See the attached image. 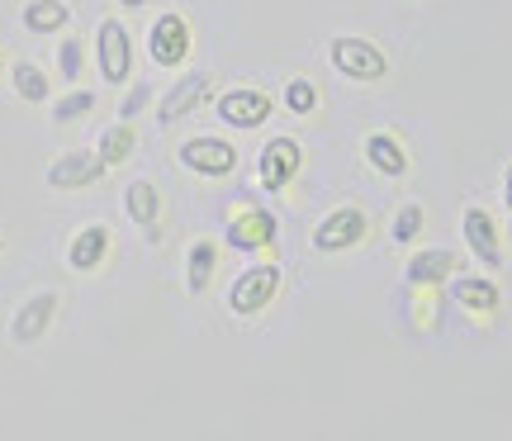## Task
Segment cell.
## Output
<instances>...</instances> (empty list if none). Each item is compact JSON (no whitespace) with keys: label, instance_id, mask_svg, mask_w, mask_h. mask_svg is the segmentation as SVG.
Instances as JSON below:
<instances>
[{"label":"cell","instance_id":"obj_24","mask_svg":"<svg viewBox=\"0 0 512 441\" xmlns=\"http://www.w3.org/2000/svg\"><path fill=\"white\" fill-rule=\"evenodd\" d=\"M91 110H95V91H72L67 100H57L53 119L57 124H72V119H81V114H91Z\"/></svg>","mask_w":512,"mask_h":441},{"label":"cell","instance_id":"obj_17","mask_svg":"<svg viewBox=\"0 0 512 441\" xmlns=\"http://www.w3.org/2000/svg\"><path fill=\"white\" fill-rule=\"evenodd\" d=\"M124 209H128V219L138 223V228H152L157 214H162V190H157L152 181H133L124 190Z\"/></svg>","mask_w":512,"mask_h":441},{"label":"cell","instance_id":"obj_18","mask_svg":"<svg viewBox=\"0 0 512 441\" xmlns=\"http://www.w3.org/2000/svg\"><path fill=\"white\" fill-rule=\"evenodd\" d=\"M185 285H190V294H204L209 285H214V271H219V247L204 238V242H195L190 247V257H185Z\"/></svg>","mask_w":512,"mask_h":441},{"label":"cell","instance_id":"obj_20","mask_svg":"<svg viewBox=\"0 0 512 441\" xmlns=\"http://www.w3.org/2000/svg\"><path fill=\"white\" fill-rule=\"evenodd\" d=\"M67 19H72V10L62 0H29L24 5V29L29 34H57V29H67Z\"/></svg>","mask_w":512,"mask_h":441},{"label":"cell","instance_id":"obj_27","mask_svg":"<svg viewBox=\"0 0 512 441\" xmlns=\"http://www.w3.org/2000/svg\"><path fill=\"white\" fill-rule=\"evenodd\" d=\"M147 95H152V91H147V86H138V91H128V100H124V105H119V114H124V124H128V119H133V114H138V110H143V105H147Z\"/></svg>","mask_w":512,"mask_h":441},{"label":"cell","instance_id":"obj_15","mask_svg":"<svg viewBox=\"0 0 512 441\" xmlns=\"http://www.w3.org/2000/svg\"><path fill=\"white\" fill-rule=\"evenodd\" d=\"M456 252H446V247H427V252H418V257L408 261V285H441V280L456 276Z\"/></svg>","mask_w":512,"mask_h":441},{"label":"cell","instance_id":"obj_14","mask_svg":"<svg viewBox=\"0 0 512 441\" xmlns=\"http://www.w3.org/2000/svg\"><path fill=\"white\" fill-rule=\"evenodd\" d=\"M105 252H110V228L105 223H86L72 238V247H67V266L72 271H95L105 261Z\"/></svg>","mask_w":512,"mask_h":441},{"label":"cell","instance_id":"obj_26","mask_svg":"<svg viewBox=\"0 0 512 441\" xmlns=\"http://www.w3.org/2000/svg\"><path fill=\"white\" fill-rule=\"evenodd\" d=\"M57 67H62L67 81L81 76V43H76V38H62V48H57Z\"/></svg>","mask_w":512,"mask_h":441},{"label":"cell","instance_id":"obj_10","mask_svg":"<svg viewBox=\"0 0 512 441\" xmlns=\"http://www.w3.org/2000/svg\"><path fill=\"white\" fill-rule=\"evenodd\" d=\"M299 162H304V152H299V143H294V138H271V143L261 147L256 176H261V185H266V190H285V185L294 181Z\"/></svg>","mask_w":512,"mask_h":441},{"label":"cell","instance_id":"obj_25","mask_svg":"<svg viewBox=\"0 0 512 441\" xmlns=\"http://www.w3.org/2000/svg\"><path fill=\"white\" fill-rule=\"evenodd\" d=\"M285 105H290L294 114H313V105H318V91H313L304 76H294L290 86H285Z\"/></svg>","mask_w":512,"mask_h":441},{"label":"cell","instance_id":"obj_2","mask_svg":"<svg viewBox=\"0 0 512 441\" xmlns=\"http://www.w3.org/2000/svg\"><path fill=\"white\" fill-rule=\"evenodd\" d=\"M95 57H100V76L110 86H124L133 76V38H128L124 19H100L95 29Z\"/></svg>","mask_w":512,"mask_h":441},{"label":"cell","instance_id":"obj_3","mask_svg":"<svg viewBox=\"0 0 512 441\" xmlns=\"http://www.w3.org/2000/svg\"><path fill=\"white\" fill-rule=\"evenodd\" d=\"M332 67L351 81H380L389 72L384 53L370 43V38H332Z\"/></svg>","mask_w":512,"mask_h":441},{"label":"cell","instance_id":"obj_13","mask_svg":"<svg viewBox=\"0 0 512 441\" xmlns=\"http://www.w3.org/2000/svg\"><path fill=\"white\" fill-rule=\"evenodd\" d=\"M209 91H214V76L209 72H190V76H181L176 86H171V95L162 100V124H176V119H185V114L195 110V105H204L209 100Z\"/></svg>","mask_w":512,"mask_h":441},{"label":"cell","instance_id":"obj_23","mask_svg":"<svg viewBox=\"0 0 512 441\" xmlns=\"http://www.w3.org/2000/svg\"><path fill=\"white\" fill-rule=\"evenodd\" d=\"M422 223H427L422 204H403L399 214H394V242H413L422 233Z\"/></svg>","mask_w":512,"mask_h":441},{"label":"cell","instance_id":"obj_1","mask_svg":"<svg viewBox=\"0 0 512 441\" xmlns=\"http://www.w3.org/2000/svg\"><path fill=\"white\" fill-rule=\"evenodd\" d=\"M280 280H285V271H280L275 261H266V266H247V271L233 280V290H228V309L238 313V318H252V313H261L266 304H275Z\"/></svg>","mask_w":512,"mask_h":441},{"label":"cell","instance_id":"obj_6","mask_svg":"<svg viewBox=\"0 0 512 441\" xmlns=\"http://www.w3.org/2000/svg\"><path fill=\"white\" fill-rule=\"evenodd\" d=\"M147 53L157 67H181L185 57H190V24H185L176 10H166L157 24H152V34H147Z\"/></svg>","mask_w":512,"mask_h":441},{"label":"cell","instance_id":"obj_12","mask_svg":"<svg viewBox=\"0 0 512 441\" xmlns=\"http://www.w3.org/2000/svg\"><path fill=\"white\" fill-rule=\"evenodd\" d=\"M228 247H238V252H261V247H271L275 242V214L266 209H242L238 219L228 223Z\"/></svg>","mask_w":512,"mask_h":441},{"label":"cell","instance_id":"obj_11","mask_svg":"<svg viewBox=\"0 0 512 441\" xmlns=\"http://www.w3.org/2000/svg\"><path fill=\"white\" fill-rule=\"evenodd\" d=\"M460 233L470 242V252L479 257V266H498L503 252H498V228H494V214L484 209V204H470L465 209V219H460Z\"/></svg>","mask_w":512,"mask_h":441},{"label":"cell","instance_id":"obj_30","mask_svg":"<svg viewBox=\"0 0 512 441\" xmlns=\"http://www.w3.org/2000/svg\"><path fill=\"white\" fill-rule=\"evenodd\" d=\"M0 252H5V238H0Z\"/></svg>","mask_w":512,"mask_h":441},{"label":"cell","instance_id":"obj_9","mask_svg":"<svg viewBox=\"0 0 512 441\" xmlns=\"http://www.w3.org/2000/svg\"><path fill=\"white\" fill-rule=\"evenodd\" d=\"M219 119L228 124V129H261L266 119H271V95L266 91H228V95H219Z\"/></svg>","mask_w":512,"mask_h":441},{"label":"cell","instance_id":"obj_8","mask_svg":"<svg viewBox=\"0 0 512 441\" xmlns=\"http://www.w3.org/2000/svg\"><path fill=\"white\" fill-rule=\"evenodd\" d=\"M110 166L100 162V152H86V147H76V152H62L53 166H48V185L53 190H86L105 176Z\"/></svg>","mask_w":512,"mask_h":441},{"label":"cell","instance_id":"obj_22","mask_svg":"<svg viewBox=\"0 0 512 441\" xmlns=\"http://www.w3.org/2000/svg\"><path fill=\"white\" fill-rule=\"evenodd\" d=\"M15 91L29 100V105H43L48 100V76L38 72L34 62H19L15 67Z\"/></svg>","mask_w":512,"mask_h":441},{"label":"cell","instance_id":"obj_28","mask_svg":"<svg viewBox=\"0 0 512 441\" xmlns=\"http://www.w3.org/2000/svg\"><path fill=\"white\" fill-rule=\"evenodd\" d=\"M503 200H508V214H512V166H508V176H503Z\"/></svg>","mask_w":512,"mask_h":441},{"label":"cell","instance_id":"obj_7","mask_svg":"<svg viewBox=\"0 0 512 441\" xmlns=\"http://www.w3.org/2000/svg\"><path fill=\"white\" fill-rule=\"evenodd\" d=\"M181 166L195 176H228L238 166V147L228 138H190L181 143Z\"/></svg>","mask_w":512,"mask_h":441},{"label":"cell","instance_id":"obj_19","mask_svg":"<svg viewBox=\"0 0 512 441\" xmlns=\"http://www.w3.org/2000/svg\"><path fill=\"white\" fill-rule=\"evenodd\" d=\"M366 162L384 176H403L408 171V152L399 147V138H389V133H370L366 138Z\"/></svg>","mask_w":512,"mask_h":441},{"label":"cell","instance_id":"obj_21","mask_svg":"<svg viewBox=\"0 0 512 441\" xmlns=\"http://www.w3.org/2000/svg\"><path fill=\"white\" fill-rule=\"evenodd\" d=\"M133 147H138V133H133V124L119 119V124H110V129L100 133V147H95V152H100V162L105 166H119Z\"/></svg>","mask_w":512,"mask_h":441},{"label":"cell","instance_id":"obj_5","mask_svg":"<svg viewBox=\"0 0 512 441\" xmlns=\"http://www.w3.org/2000/svg\"><path fill=\"white\" fill-rule=\"evenodd\" d=\"M57 290H38L34 299H24V309L10 318V342H19V347H34V342H43L48 337V328H53L57 318Z\"/></svg>","mask_w":512,"mask_h":441},{"label":"cell","instance_id":"obj_4","mask_svg":"<svg viewBox=\"0 0 512 441\" xmlns=\"http://www.w3.org/2000/svg\"><path fill=\"white\" fill-rule=\"evenodd\" d=\"M366 209H356V204H342V209H332L328 219L313 228V247L318 252H347V247H356V242L366 238Z\"/></svg>","mask_w":512,"mask_h":441},{"label":"cell","instance_id":"obj_29","mask_svg":"<svg viewBox=\"0 0 512 441\" xmlns=\"http://www.w3.org/2000/svg\"><path fill=\"white\" fill-rule=\"evenodd\" d=\"M124 5H128V10H138V5H147V0H124Z\"/></svg>","mask_w":512,"mask_h":441},{"label":"cell","instance_id":"obj_16","mask_svg":"<svg viewBox=\"0 0 512 441\" xmlns=\"http://www.w3.org/2000/svg\"><path fill=\"white\" fill-rule=\"evenodd\" d=\"M451 299L465 304L470 313H494L498 309V285L489 276H456L451 280Z\"/></svg>","mask_w":512,"mask_h":441}]
</instances>
